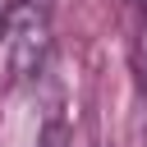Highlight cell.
I'll return each instance as SVG.
<instances>
[{
    "instance_id": "6da1fadb",
    "label": "cell",
    "mask_w": 147,
    "mask_h": 147,
    "mask_svg": "<svg viewBox=\"0 0 147 147\" xmlns=\"http://www.w3.org/2000/svg\"><path fill=\"white\" fill-rule=\"evenodd\" d=\"M51 51V0H18L9 14V69L14 78H37Z\"/></svg>"
},
{
    "instance_id": "3957f363",
    "label": "cell",
    "mask_w": 147,
    "mask_h": 147,
    "mask_svg": "<svg viewBox=\"0 0 147 147\" xmlns=\"http://www.w3.org/2000/svg\"><path fill=\"white\" fill-rule=\"evenodd\" d=\"M14 9H18V0H0V23H5V18L14 14Z\"/></svg>"
},
{
    "instance_id": "7a4b0ae2",
    "label": "cell",
    "mask_w": 147,
    "mask_h": 147,
    "mask_svg": "<svg viewBox=\"0 0 147 147\" xmlns=\"http://www.w3.org/2000/svg\"><path fill=\"white\" fill-rule=\"evenodd\" d=\"M37 147H69V129H64V119H46V129L37 133Z\"/></svg>"
}]
</instances>
